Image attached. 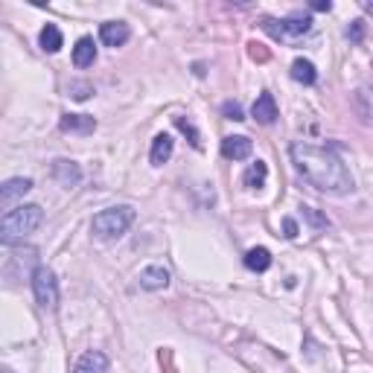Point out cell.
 I'll use <instances>...</instances> for the list:
<instances>
[{
  "instance_id": "6da1fadb",
  "label": "cell",
  "mask_w": 373,
  "mask_h": 373,
  "mask_svg": "<svg viewBox=\"0 0 373 373\" xmlns=\"http://www.w3.org/2000/svg\"><path fill=\"white\" fill-rule=\"evenodd\" d=\"M292 163H295V170L321 192H329V196H347V192L353 190L350 170L344 167V161L327 146L292 143Z\"/></svg>"
},
{
  "instance_id": "7a4b0ae2",
  "label": "cell",
  "mask_w": 373,
  "mask_h": 373,
  "mask_svg": "<svg viewBox=\"0 0 373 373\" xmlns=\"http://www.w3.org/2000/svg\"><path fill=\"white\" fill-rule=\"evenodd\" d=\"M41 222H44V210H41L38 204L12 207V210H6L3 219H0V237H3V242L9 245V242L35 233L41 228Z\"/></svg>"
},
{
  "instance_id": "3957f363",
  "label": "cell",
  "mask_w": 373,
  "mask_h": 373,
  "mask_svg": "<svg viewBox=\"0 0 373 373\" xmlns=\"http://www.w3.org/2000/svg\"><path fill=\"white\" fill-rule=\"evenodd\" d=\"M134 222V210L129 204H120V207H108V210H100L93 216L91 230L96 239H120Z\"/></svg>"
},
{
  "instance_id": "277c9868",
  "label": "cell",
  "mask_w": 373,
  "mask_h": 373,
  "mask_svg": "<svg viewBox=\"0 0 373 373\" xmlns=\"http://www.w3.org/2000/svg\"><path fill=\"white\" fill-rule=\"evenodd\" d=\"M33 295H35V303L41 309H56L59 307V283H56V274H53L47 266H38L33 271Z\"/></svg>"
},
{
  "instance_id": "5b68a950",
  "label": "cell",
  "mask_w": 373,
  "mask_h": 373,
  "mask_svg": "<svg viewBox=\"0 0 373 373\" xmlns=\"http://www.w3.org/2000/svg\"><path fill=\"white\" fill-rule=\"evenodd\" d=\"M30 190H33V178H9V181L0 187V207H3V210H9L12 201L24 199Z\"/></svg>"
},
{
  "instance_id": "8992f818",
  "label": "cell",
  "mask_w": 373,
  "mask_h": 373,
  "mask_svg": "<svg viewBox=\"0 0 373 373\" xmlns=\"http://www.w3.org/2000/svg\"><path fill=\"white\" fill-rule=\"evenodd\" d=\"M53 178L64 187V190H71L82 181V170H79V163L73 161H67V158H59V161H53Z\"/></svg>"
},
{
  "instance_id": "52a82bcc",
  "label": "cell",
  "mask_w": 373,
  "mask_h": 373,
  "mask_svg": "<svg viewBox=\"0 0 373 373\" xmlns=\"http://www.w3.org/2000/svg\"><path fill=\"white\" fill-rule=\"evenodd\" d=\"M129 35H131V30H129V24H122V21H108L100 26V38L105 47H122L129 41Z\"/></svg>"
},
{
  "instance_id": "ba28073f",
  "label": "cell",
  "mask_w": 373,
  "mask_h": 373,
  "mask_svg": "<svg viewBox=\"0 0 373 373\" xmlns=\"http://www.w3.org/2000/svg\"><path fill=\"white\" fill-rule=\"evenodd\" d=\"M137 283H140V289H146V292H158V289H167L170 286V271L163 269V266H149V269L140 271Z\"/></svg>"
},
{
  "instance_id": "9c48e42d",
  "label": "cell",
  "mask_w": 373,
  "mask_h": 373,
  "mask_svg": "<svg viewBox=\"0 0 373 373\" xmlns=\"http://www.w3.org/2000/svg\"><path fill=\"white\" fill-rule=\"evenodd\" d=\"M251 114L257 122H262V126H271L274 120H278V102H274V96L266 91V93H260L257 96V102L251 108Z\"/></svg>"
},
{
  "instance_id": "30bf717a",
  "label": "cell",
  "mask_w": 373,
  "mask_h": 373,
  "mask_svg": "<svg viewBox=\"0 0 373 373\" xmlns=\"http://www.w3.org/2000/svg\"><path fill=\"white\" fill-rule=\"evenodd\" d=\"M251 140L248 137H242V134H237V137H225L222 140V155L228 158V161H245V158H251Z\"/></svg>"
},
{
  "instance_id": "8fae6325",
  "label": "cell",
  "mask_w": 373,
  "mask_h": 373,
  "mask_svg": "<svg viewBox=\"0 0 373 373\" xmlns=\"http://www.w3.org/2000/svg\"><path fill=\"white\" fill-rule=\"evenodd\" d=\"M73 373H108V358H105V353H100V350L85 353V356H82L79 362H76Z\"/></svg>"
},
{
  "instance_id": "7c38bea8",
  "label": "cell",
  "mask_w": 373,
  "mask_h": 373,
  "mask_svg": "<svg viewBox=\"0 0 373 373\" xmlns=\"http://www.w3.org/2000/svg\"><path fill=\"white\" fill-rule=\"evenodd\" d=\"M96 62V44H93V38H79L76 41V47H73V64L76 67H91Z\"/></svg>"
},
{
  "instance_id": "4fadbf2b",
  "label": "cell",
  "mask_w": 373,
  "mask_h": 373,
  "mask_svg": "<svg viewBox=\"0 0 373 373\" xmlns=\"http://www.w3.org/2000/svg\"><path fill=\"white\" fill-rule=\"evenodd\" d=\"M172 158V137L170 134H158L155 140H152V152H149V161L161 167V163H167Z\"/></svg>"
},
{
  "instance_id": "5bb4252c",
  "label": "cell",
  "mask_w": 373,
  "mask_h": 373,
  "mask_svg": "<svg viewBox=\"0 0 373 373\" xmlns=\"http://www.w3.org/2000/svg\"><path fill=\"white\" fill-rule=\"evenodd\" d=\"M38 44H41V50H44V53H59L62 44H64L62 30L56 24H47L44 30H41V35H38Z\"/></svg>"
},
{
  "instance_id": "9a60e30c",
  "label": "cell",
  "mask_w": 373,
  "mask_h": 373,
  "mask_svg": "<svg viewBox=\"0 0 373 373\" xmlns=\"http://www.w3.org/2000/svg\"><path fill=\"white\" fill-rule=\"evenodd\" d=\"M280 26H283V35H307L312 30V18L303 15V12H295V15L280 21Z\"/></svg>"
},
{
  "instance_id": "2e32d148",
  "label": "cell",
  "mask_w": 373,
  "mask_h": 373,
  "mask_svg": "<svg viewBox=\"0 0 373 373\" xmlns=\"http://www.w3.org/2000/svg\"><path fill=\"white\" fill-rule=\"evenodd\" d=\"M62 129L64 131H82V134H88L96 129V120L88 117V114H64L62 117Z\"/></svg>"
},
{
  "instance_id": "e0dca14e",
  "label": "cell",
  "mask_w": 373,
  "mask_h": 373,
  "mask_svg": "<svg viewBox=\"0 0 373 373\" xmlns=\"http://www.w3.org/2000/svg\"><path fill=\"white\" fill-rule=\"evenodd\" d=\"M245 269L269 271L271 269V251H269V248H251V251L245 254Z\"/></svg>"
},
{
  "instance_id": "ac0fdd59",
  "label": "cell",
  "mask_w": 373,
  "mask_h": 373,
  "mask_svg": "<svg viewBox=\"0 0 373 373\" xmlns=\"http://www.w3.org/2000/svg\"><path fill=\"white\" fill-rule=\"evenodd\" d=\"M266 178H269V167H266L262 161H257V163H251V167H248V172L242 175V184H245L248 190H257V187L266 184Z\"/></svg>"
},
{
  "instance_id": "d6986e66",
  "label": "cell",
  "mask_w": 373,
  "mask_h": 373,
  "mask_svg": "<svg viewBox=\"0 0 373 373\" xmlns=\"http://www.w3.org/2000/svg\"><path fill=\"white\" fill-rule=\"evenodd\" d=\"M292 79L300 82V85H315L318 82V73H315V64L307 62V59H298L292 64Z\"/></svg>"
},
{
  "instance_id": "ffe728a7",
  "label": "cell",
  "mask_w": 373,
  "mask_h": 373,
  "mask_svg": "<svg viewBox=\"0 0 373 373\" xmlns=\"http://www.w3.org/2000/svg\"><path fill=\"white\" fill-rule=\"evenodd\" d=\"M175 126H178V129H181L184 134H190V140H192V146H196V149H201V140H199V131H196V129H192V126H190V122H187L184 117H175Z\"/></svg>"
},
{
  "instance_id": "44dd1931",
  "label": "cell",
  "mask_w": 373,
  "mask_h": 373,
  "mask_svg": "<svg viewBox=\"0 0 373 373\" xmlns=\"http://www.w3.org/2000/svg\"><path fill=\"white\" fill-rule=\"evenodd\" d=\"M222 114H225L228 120H237V122H242V120H245V117H242L239 102H225V105H222Z\"/></svg>"
},
{
  "instance_id": "7402d4cb",
  "label": "cell",
  "mask_w": 373,
  "mask_h": 373,
  "mask_svg": "<svg viewBox=\"0 0 373 373\" xmlns=\"http://www.w3.org/2000/svg\"><path fill=\"white\" fill-rule=\"evenodd\" d=\"M283 230H286L283 237H289V239H295V237H298V222H295L292 216H286V219H283Z\"/></svg>"
},
{
  "instance_id": "603a6c76",
  "label": "cell",
  "mask_w": 373,
  "mask_h": 373,
  "mask_svg": "<svg viewBox=\"0 0 373 373\" xmlns=\"http://www.w3.org/2000/svg\"><path fill=\"white\" fill-rule=\"evenodd\" d=\"M347 35H350L353 41H362V35H365V24H362V21H353V26L347 30Z\"/></svg>"
},
{
  "instance_id": "cb8c5ba5",
  "label": "cell",
  "mask_w": 373,
  "mask_h": 373,
  "mask_svg": "<svg viewBox=\"0 0 373 373\" xmlns=\"http://www.w3.org/2000/svg\"><path fill=\"white\" fill-rule=\"evenodd\" d=\"M303 213H307V216L312 219V222H315L318 228H327V219H321V216H318V213L312 210V207H303Z\"/></svg>"
},
{
  "instance_id": "d4e9b609",
  "label": "cell",
  "mask_w": 373,
  "mask_h": 373,
  "mask_svg": "<svg viewBox=\"0 0 373 373\" xmlns=\"http://www.w3.org/2000/svg\"><path fill=\"white\" fill-rule=\"evenodd\" d=\"M73 96H76V100H88V96H91V85H73Z\"/></svg>"
},
{
  "instance_id": "484cf974",
  "label": "cell",
  "mask_w": 373,
  "mask_h": 373,
  "mask_svg": "<svg viewBox=\"0 0 373 373\" xmlns=\"http://www.w3.org/2000/svg\"><path fill=\"white\" fill-rule=\"evenodd\" d=\"M312 9L315 12H329V9H333V3H329V0H315Z\"/></svg>"
},
{
  "instance_id": "4316f807",
  "label": "cell",
  "mask_w": 373,
  "mask_h": 373,
  "mask_svg": "<svg viewBox=\"0 0 373 373\" xmlns=\"http://www.w3.org/2000/svg\"><path fill=\"white\" fill-rule=\"evenodd\" d=\"M365 9H367V12H370V15H373V3H365Z\"/></svg>"
}]
</instances>
